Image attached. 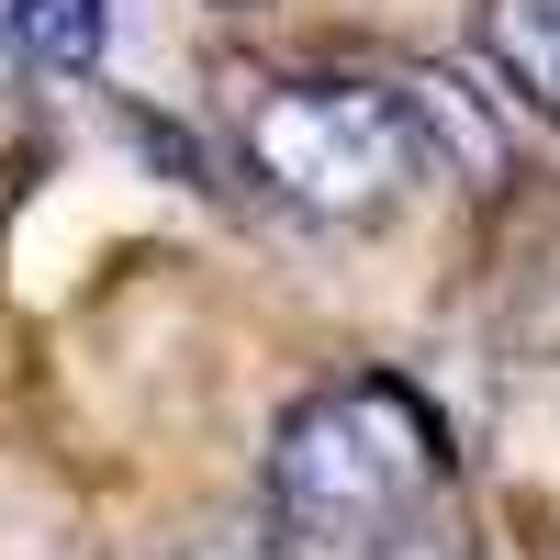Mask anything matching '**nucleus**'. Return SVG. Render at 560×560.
Segmentation results:
<instances>
[{
	"label": "nucleus",
	"mask_w": 560,
	"mask_h": 560,
	"mask_svg": "<svg viewBox=\"0 0 560 560\" xmlns=\"http://www.w3.org/2000/svg\"><path fill=\"white\" fill-rule=\"evenodd\" d=\"M448 482L438 415L404 382H337L303 393L269 438V527L303 560H359L370 538H393L404 516H427Z\"/></svg>",
	"instance_id": "nucleus-1"
},
{
	"label": "nucleus",
	"mask_w": 560,
	"mask_h": 560,
	"mask_svg": "<svg viewBox=\"0 0 560 560\" xmlns=\"http://www.w3.org/2000/svg\"><path fill=\"white\" fill-rule=\"evenodd\" d=\"M247 168L280 202L359 224V213L404 202V179L427 168V102L370 90V79H269L247 102Z\"/></svg>",
	"instance_id": "nucleus-2"
},
{
	"label": "nucleus",
	"mask_w": 560,
	"mask_h": 560,
	"mask_svg": "<svg viewBox=\"0 0 560 560\" xmlns=\"http://www.w3.org/2000/svg\"><path fill=\"white\" fill-rule=\"evenodd\" d=\"M482 57L527 113L560 124V0H482Z\"/></svg>",
	"instance_id": "nucleus-3"
},
{
	"label": "nucleus",
	"mask_w": 560,
	"mask_h": 560,
	"mask_svg": "<svg viewBox=\"0 0 560 560\" xmlns=\"http://www.w3.org/2000/svg\"><path fill=\"white\" fill-rule=\"evenodd\" d=\"M102 34H113L102 0H0V45L34 79H90L102 68Z\"/></svg>",
	"instance_id": "nucleus-4"
},
{
	"label": "nucleus",
	"mask_w": 560,
	"mask_h": 560,
	"mask_svg": "<svg viewBox=\"0 0 560 560\" xmlns=\"http://www.w3.org/2000/svg\"><path fill=\"white\" fill-rule=\"evenodd\" d=\"M359 560H471V538H448V527H438V516H404V527H393V538H370V549H359Z\"/></svg>",
	"instance_id": "nucleus-5"
},
{
	"label": "nucleus",
	"mask_w": 560,
	"mask_h": 560,
	"mask_svg": "<svg viewBox=\"0 0 560 560\" xmlns=\"http://www.w3.org/2000/svg\"><path fill=\"white\" fill-rule=\"evenodd\" d=\"M236 12H247V0H236Z\"/></svg>",
	"instance_id": "nucleus-6"
}]
</instances>
